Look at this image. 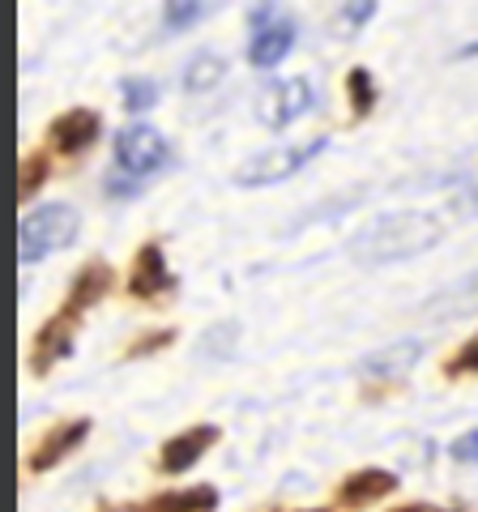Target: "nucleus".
<instances>
[{"label":"nucleus","instance_id":"nucleus-19","mask_svg":"<svg viewBox=\"0 0 478 512\" xmlns=\"http://www.w3.org/2000/svg\"><path fill=\"white\" fill-rule=\"evenodd\" d=\"M346 90H350V103H355V116H368V111L376 107V86H372L368 69H350Z\"/></svg>","mask_w":478,"mask_h":512},{"label":"nucleus","instance_id":"nucleus-17","mask_svg":"<svg viewBox=\"0 0 478 512\" xmlns=\"http://www.w3.org/2000/svg\"><path fill=\"white\" fill-rule=\"evenodd\" d=\"M222 56H214V52H201V56H193L188 60V69H184V90H193V94H201V90H210L218 77H222Z\"/></svg>","mask_w":478,"mask_h":512},{"label":"nucleus","instance_id":"nucleus-10","mask_svg":"<svg viewBox=\"0 0 478 512\" xmlns=\"http://www.w3.org/2000/svg\"><path fill=\"white\" fill-rule=\"evenodd\" d=\"M129 291L137 299H163V295L175 291V274L167 269L163 248H158V244H146V248L137 252L133 274H129Z\"/></svg>","mask_w":478,"mask_h":512},{"label":"nucleus","instance_id":"nucleus-28","mask_svg":"<svg viewBox=\"0 0 478 512\" xmlns=\"http://www.w3.org/2000/svg\"><path fill=\"white\" fill-rule=\"evenodd\" d=\"M107 512H129V508H107Z\"/></svg>","mask_w":478,"mask_h":512},{"label":"nucleus","instance_id":"nucleus-13","mask_svg":"<svg viewBox=\"0 0 478 512\" xmlns=\"http://www.w3.org/2000/svg\"><path fill=\"white\" fill-rule=\"evenodd\" d=\"M295 47V22L291 18H278L261 30H252V43H248V60L257 69H274V64Z\"/></svg>","mask_w":478,"mask_h":512},{"label":"nucleus","instance_id":"nucleus-21","mask_svg":"<svg viewBox=\"0 0 478 512\" xmlns=\"http://www.w3.org/2000/svg\"><path fill=\"white\" fill-rule=\"evenodd\" d=\"M205 5H193V0H171V5L163 9V22H167V30H184V26H193V22H201L205 18Z\"/></svg>","mask_w":478,"mask_h":512},{"label":"nucleus","instance_id":"nucleus-5","mask_svg":"<svg viewBox=\"0 0 478 512\" xmlns=\"http://www.w3.org/2000/svg\"><path fill=\"white\" fill-rule=\"evenodd\" d=\"M316 107V90L308 77H282V82H269L257 94V120L265 128H286L291 120L308 116Z\"/></svg>","mask_w":478,"mask_h":512},{"label":"nucleus","instance_id":"nucleus-4","mask_svg":"<svg viewBox=\"0 0 478 512\" xmlns=\"http://www.w3.org/2000/svg\"><path fill=\"white\" fill-rule=\"evenodd\" d=\"M116 163L124 175H133V180H146V175H154L158 167L171 163V146L167 137L158 133V128L150 124H129L116 133Z\"/></svg>","mask_w":478,"mask_h":512},{"label":"nucleus","instance_id":"nucleus-9","mask_svg":"<svg viewBox=\"0 0 478 512\" xmlns=\"http://www.w3.org/2000/svg\"><path fill=\"white\" fill-rule=\"evenodd\" d=\"M419 359H423V342L402 338V342H389V346L372 350V355H363L359 359V376L363 380H397V376H406Z\"/></svg>","mask_w":478,"mask_h":512},{"label":"nucleus","instance_id":"nucleus-22","mask_svg":"<svg viewBox=\"0 0 478 512\" xmlns=\"http://www.w3.org/2000/svg\"><path fill=\"white\" fill-rule=\"evenodd\" d=\"M470 372H478V333L457 350L449 363H444V376H470Z\"/></svg>","mask_w":478,"mask_h":512},{"label":"nucleus","instance_id":"nucleus-29","mask_svg":"<svg viewBox=\"0 0 478 512\" xmlns=\"http://www.w3.org/2000/svg\"><path fill=\"white\" fill-rule=\"evenodd\" d=\"M316 512H325V508H316Z\"/></svg>","mask_w":478,"mask_h":512},{"label":"nucleus","instance_id":"nucleus-27","mask_svg":"<svg viewBox=\"0 0 478 512\" xmlns=\"http://www.w3.org/2000/svg\"><path fill=\"white\" fill-rule=\"evenodd\" d=\"M457 56H478V39H474V43H466V47H461Z\"/></svg>","mask_w":478,"mask_h":512},{"label":"nucleus","instance_id":"nucleus-1","mask_svg":"<svg viewBox=\"0 0 478 512\" xmlns=\"http://www.w3.org/2000/svg\"><path fill=\"white\" fill-rule=\"evenodd\" d=\"M444 231H449V218H440L432 210L385 214V218H372L368 227L350 239V256L359 265H397V261H410V256L436 248Z\"/></svg>","mask_w":478,"mask_h":512},{"label":"nucleus","instance_id":"nucleus-23","mask_svg":"<svg viewBox=\"0 0 478 512\" xmlns=\"http://www.w3.org/2000/svg\"><path fill=\"white\" fill-rule=\"evenodd\" d=\"M449 453H453V461H461V466H478V427L466 431V436H457Z\"/></svg>","mask_w":478,"mask_h":512},{"label":"nucleus","instance_id":"nucleus-24","mask_svg":"<svg viewBox=\"0 0 478 512\" xmlns=\"http://www.w3.org/2000/svg\"><path fill=\"white\" fill-rule=\"evenodd\" d=\"M175 338V329H158V333H150V338H141L137 346H129V359H141V355H154V350H163L167 342Z\"/></svg>","mask_w":478,"mask_h":512},{"label":"nucleus","instance_id":"nucleus-14","mask_svg":"<svg viewBox=\"0 0 478 512\" xmlns=\"http://www.w3.org/2000/svg\"><path fill=\"white\" fill-rule=\"evenodd\" d=\"M389 491H397V474H389V470H359V474H350L346 483L338 487V504L368 508L376 500H385Z\"/></svg>","mask_w":478,"mask_h":512},{"label":"nucleus","instance_id":"nucleus-2","mask_svg":"<svg viewBox=\"0 0 478 512\" xmlns=\"http://www.w3.org/2000/svg\"><path fill=\"white\" fill-rule=\"evenodd\" d=\"M77 231H82V218H77L73 205H43V210L22 218L18 231V256L22 265H35L43 256H52L60 248H69Z\"/></svg>","mask_w":478,"mask_h":512},{"label":"nucleus","instance_id":"nucleus-16","mask_svg":"<svg viewBox=\"0 0 478 512\" xmlns=\"http://www.w3.org/2000/svg\"><path fill=\"white\" fill-rule=\"evenodd\" d=\"M218 508V491L214 487H193V491H167L154 495L146 512H214Z\"/></svg>","mask_w":478,"mask_h":512},{"label":"nucleus","instance_id":"nucleus-8","mask_svg":"<svg viewBox=\"0 0 478 512\" xmlns=\"http://www.w3.org/2000/svg\"><path fill=\"white\" fill-rule=\"evenodd\" d=\"M73 342H77V316H69V312L52 316L39 329V338H35V355H30V367H35L39 376H47L60 359L73 355Z\"/></svg>","mask_w":478,"mask_h":512},{"label":"nucleus","instance_id":"nucleus-20","mask_svg":"<svg viewBox=\"0 0 478 512\" xmlns=\"http://www.w3.org/2000/svg\"><path fill=\"white\" fill-rule=\"evenodd\" d=\"M120 94H124V107L129 111H146L158 103V82H150V77H129V82L120 86Z\"/></svg>","mask_w":478,"mask_h":512},{"label":"nucleus","instance_id":"nucleus-6","mask_svg":"<svg viewBox=\"0 0 478 512\" xmlns=\"http://www.w3.org/2000/svg\"><path fill=\"white\" fill-rule=\"evenodd\" d=\"M99 133H103V120H99V111H90V107L60 111V116L52 120V128H47V137H52V150L69 154V158L90 150L94 141H99Z\"/></svg>","mask_w":478,"mask_h":512},{"label":"nucleus","instance_id":"nucleus-11","mask_svg":"<svg viewBox=\"0 0 478 512\" xmlns=\"http://www.w3.org/2000/svg\"><path fill=\"white\" fill-rule=\"evenodd\" d=\"M474 312H478V269L461 274L457 282H449L444 291H436L423 303L427 320H461V316H474Z\"/></svg>","mask_w":478,"mask_h":512},{"label":"nucleus","instance_id":"nucleus-7","mask_svg":"<svg viewBox=\"0 0 478 512\" xmlns=\"http://www.w3.org/2000/svg\"><path fill=\"white\" fill-rule=\"evenodd\" d=\"M86 436H90V419H65V423H56V427L35 444V453H30L26 470H30V474H43V470L60 466V461H65Z\"/></svg>","mask_w":478,"mask_h":512},{"label":"nucleus","instance_id":"nucleus-26","mask_svg":"<svg viewBox=\"0 0 478 512\" xmlns=\"http://www.w3.org/2000/svg\"><path fill=\"white\" fill-rule=\"evenodd\" d=\"M453 205H457V214H461V218H478V184L461 192V197H457Z\"/></svg>","mask_w":478,"mask_h":512},{"label":"nucleus","instance_id":"nucleus-15","mask_svg":"<svg viewBox=\"0 0 478 512\" xmlns=\"http://www.w3.org/2000/svg\"><path fill=\"white\" fill-rule=\"evenodd\" d=\"M111 291V265H103V261H90L82 274L73 278V286H69V299H65V312L69 316H82L86 308H94L103 295Z\"/></svg>","mask_w":478,"mask_h":512},{"label":"nucleus","instance_id":"nucleus-12","mask_svg":"<svg viewBox=\"0 0 478 512\" xmlns=\"http://www.w3.org/2000/svg\"><path fill=\"white\" fill-rule=\"evenodd\" d=\"M218 440V427H188L180 431V436H171L163 444V457H158V470L163 474H184L193 470L197 461L205 457V448H210Z\"/></svg>","mask_w":478,"mask_h":512},{"label":"nucleus","instance_id":"nucleus-25","mask_svg":"<svg viewBox=\"0 0 478 512\" xmlns=\"http://www.w3.org/2000/svg\"><path fill=\"white\" fill-rule=\"evenodd\" d=\"M372 13H376V5H372V0H363V5H346L338 22H342L346 30H355V26H363V22H368Z\"/></svg>","mask_w":478,"mask_h":512},{"label":"nucleus","instance_id":"nucleus-3","mask_svg":"<svg viewBox=\"0 0 478 512\" xmlns=\"http://www.w3.org/2000/svg\"><path fill=\"white\" fill-rule=\"evenodd\" d=\"M321 150H325V137H308V141H295V146H274V150H265V154L252 158V163L235 175V184H244V188H269V184L286 180V175L304 171Z\"/></svg>","mask_w":478,"mask_h":512},{"label":"nucleus","instance_id":"nucleus-18","mask_svg":"<svg viewBox=\"0 0 478 512\" xmlns=\"http://www.w3.org/2000/svg\"><path fill=\"white\" fill-rule=\"evenodd\" d=\"M47 171H52V163H47V154H43V150L22 158V180H18V197H22V201L35 197L39 184L47 180Z\"/></svg>","mask_w":478,"mask_h":512}]
</instances>
